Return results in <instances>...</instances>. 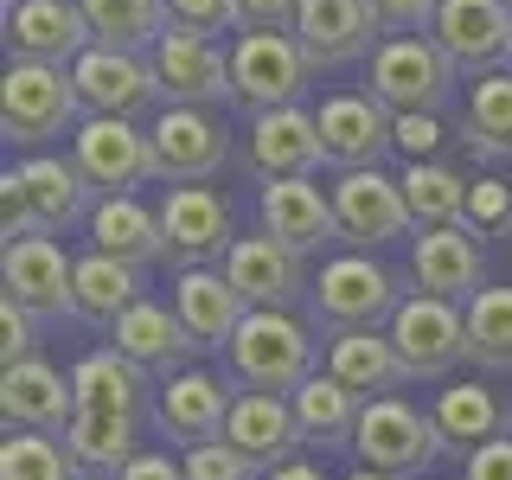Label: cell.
I'll return each instance as SVG.
<instances>
[{
  "label": "cell",
  "instance_id": "obj_1",
  "mask_svg": "<svg viewBox=\"0 0 512 480\" xmlns=\"http://www.w3.org/2000/svg\"><path fill=\"white\" fill-rule=\"evenodd\" d=\"M231 372L250 391H301L314 378V340L288 308H250L244 327L231 333Z\"/></svg>",
  "mask_w": 512,
  "mask_h": 480
},
{
  "label": "cell",
  "instance_id": "obj_2",
  "mask_svg": "<svg viewBox=\"0 0 512 480\" xmlns=\"http://www.w3.org/2000/svg\"><path fill=\"white\" fill-rule=\"evenodd\" d=\"M84 96H77V77L64 64H39V58H13L7 77H0V122H7L13 141L39 148V141L64 135L77 122Z\"/></svg>",
  "mask_w": 512,
  "mask_h": 480
},
{
  "label": "cell",
  "instance_id": "obj_3",
  "mask_svg": "<svg viewBox=\"0 0 512 480\" xmlns=\"http://www.w3.org/2000/svg\"><path fill=\"white\" fill-rule=\"evenodd\" d=\"M455 90V58L436 39H416V32H391L372 52V96L391 116H416V109H436Z\"/></svg>",
  "mask_w": 512,
  "mask_h": 480
},
{
  "label": "cell",
  "instance_id": "obj_4",
  "mask_svg": "<svg viewBox=\"0 0 512 480\" xmlns=\"http://www.w3.org/2000/svg\"><path fill=\"white\" fill-rule=\"evenodd\" d=\"M442 429L436 416L410 410L404 397H372V404L359 410V429H352V455H359V468H378V474H423L429 461L442 455Z\"/></svg>",
  "mask_w": 512,
  "mask_h": 480
},
{
  "label": "cell",
  "instance_id": "obj_5",
  "mask_svg": "<svg viewBox=\"0 0 512 480\" xmlns=\"http://www.w3.org/2000/svg\"><path fill=\"white\" fill-rule=\"evenodd\" d=\"M308 52H301L295 26H244L231 45V84L250 109H282L308 90Z\"/></svg>",
  "mask_w": 512,
  "mask_h": 480
},
{
  "label": "cell",
  "instance_id": "obj_6",
  "mask_svg": "<svg viewBox=\"0 0 512 480\" xmlns=\"http://www.w3.org/2000/svg\"><path fill=\"white\" fill-rule=\"evenodd\" d=\"M391 340L410 378H442L468 359V308H455L448 295H410L391 314Z\"/></svg>",
  "mask_w": 512,
  "mask_h": 480
},
{
  "label": "cell",
  "instance_id": "obj_7",
  "mask_svg": "<svg viewBox=\"0 0 512 480\" xmlns=\"http://www.w3.org/2000/svg\"><path fill=\"white\" fill-rule=\"evenodd\" d=\"M154 90L167 96V103H224V96H237L231 84V52H218L205 32H186V26H167L154 45Z\"/></svg>",
  "mask_w": 512,
  "mask_h": 480
},
{
  "label": "cell",
  "instance_id": "obj_8",
  "mask_svg": "<svg viewBox=\"0 0 512 480\" xmlns=\"http://www.w3.org/2000/svg\"><path fill=\"white\" fill-rule=\"evenodd\" d=\"M333 218H340V237L352 250H378L391 237H404L416 212L404 199V180H384L378 167H352L333 186Z\"/></svg>",
  "mask_w": 512,
  "mask_h": 480
},
{
  "label": "cell",
  "instance_id": "obj_9",
  "mask_svg": "<svg viewBox=\"0 0 512 480\" xmlns=\"http://www.w3.org/2000/svg\"><path fill=\"white\" fill-rule=\"evenodd\" d=\"M0 276H7V295L20 301V308H32L39 320L71 314V301H77V263H71V256H64L45 231H32V237H7Z\"/></svg>",
  "mask_w": 512,
  "mask_h": 480
},
{
  "label": "cell",
  "instance_id": "obj_10",
  "mask_svg": "<svg viewBox=\"0 0 512 480\" xmlns=\"http://www.w3.org/2000/svg\"><path fill=\"white\" fill-rule=\"evenodd\" d=\"M429 39L455 58V71H500L512 64V7L506 0H442Z\"/></svg>",
  "mask_w": 512,
  "mask_h": 480
},
{
  "label": "cell",
  "instance_id": "obj_11",
  "mask_svg": "<svg viewBox=\"0 0 512 480\" xmlns=\"http://www.w3.org/2000/svg\"><path fill=\"white\" fill-rule=\"evenodd\" d=\"M77 167L96 192H135L141 180H154V141L148 128H135L128 116H90L77 128Z\"/></svg>",
  "mask_w": 512,
  "mask_h": 480
},
{
  "label": "cell",
  "instance_id": "obj_12",
  "mask_svg": "<svg viewBox=\"0 0 512 480\" xmlns=\"http://www.w3.org/2000/svg\"><path fill=\"white\" fill-rule=\"evenodd\" d=\"M314 314L327 327H372L397 314V276L372 256H333L314 282Z\"/></svg>",
  "mask_w": 512,
  "mask_h": 480
},
{
  "label": "cell",
  "instance_id": "obj_13",
  "mask_svg": "<svg viewBox=\"0 0 512 480\" xmlns=\"http://www.w3.org/2000/svg\"><path fill=\"white\" fill-rule=\"evenodd\" d=\"M160 231H167V256L180 269L218 263V256L237 244V237H231V205H224L212 186H199V180H186V186L167 192V205H160Z\"/></svg>",
  "mask_w": 512,
  "mask_h": 480
},
{
  "label": "cell",
  "instance_id": "obj_14",
  "mask_svg": "<svg viewBox=\"0 0 512 480\" xmlns=\"http://www.w3.org/2000/svg\"><path fill=\"white\" fill-rule=\"evenodd\" d=\"M148 141H154V180L186 186V180H212V173L224 167V128L205 116V109H192V103L160 109Z\"/></svg>",
  "mask_w": 512,
  "mask_h": 480
},
{
  "label": "cell",
  "instance_id": "obj_15",
  "mask_svg": "<svg viewBox=\"0 0 512 480\" xmlns=\"http://www.w3.org/2000/svg\"><path fill=\"white\" fill-rule=\"evenodd\" d=\"M320 148L340 173L378 167L384 148H397V116L378 96H327L320 103Z\"/></svg>",
  "mask_w": 512,
  "mask_h": 480
},
{
  "label": "cell",
  "instance_id": "obj_16",
  "mask_svg": "<svg viewBox=\"0 0 512 480\" xmlns=\"http://www.w3.org/2000/svg\"><path fill=\"white\" fill-rule=\"evenodd\" d=\"M71 77H77V96H84L90 116H135L154 90V64L141 52H116V45H84L71 58Z\"/></svg>",
  "mask_w": 512,
  "mask_h": 480
},
{
  "label": "cell",
  "instance_id": "obj_17",
  "mask_svg": "<svg viewBox=\"0 0 512 480\" xmlns=\"http://www.w3.org/2000/svg\"><path fill=\"white\" fill-rule=\"evenodd\" d=\"M372 32H384L372 0H301V13H295V39H301L314 71L365 58L372 52Z\"/></svg>",
  "mask_w": 512,
  "mask_h": 480
},
{
  "label": "cell",
  "instance_id": "obj_18",
  "mask_svg": "<svg viewBox=\"0 0 512 480\" xmlns=\"http://www.w3.org/2000/svg\"><path fill=\"white\" fill-rule=\"evenodd\" d=\"M7 45H13V58L71 64L96 39H90V20L77 0H7Z\"/></svg>",
  "mask_w": 512,
  "mask_h": 480
},
{
  "label": "cell",
  "instance_id": "obj_19",
  "mask_svg": "<svg viewBox=\"0 0 512 480\" xmlns=\"http://www.w3.org/2000/svg\"><path fill=\"white\" fill-rule=\"evenodd\" d=\"M410 276L423 295H448V301H474L480 295V231L468 218L461 224H429L410 250Z\"/></svg>",
  "mask_w": 512,
  "mask_h": 480
},
{
  "label": "cell",
  "instance_id": "obj_20",
  "mask_svg": "<svg viewBox=\"0 0 512 480\" xmlns=\"http://www.w3.org/2000/svg\"><path fill=\"white\" fill-rule=\"evenodd\" d=\"M173 314L192 333V346H231V333L244 327L250 301L224 269L199 263V269H180V282H173Z\"/></svg>",
  "mask_w": 512,
  "mask_h": 480
},
{
  "label": "cell",
  "instance_id": "obj_21",
  "mask_svg": "<svg viewBox=\"0 0 512 480\" xmlns=\"http://www.w3.org/2000/svg\"><path fill=\"white\" fill-rule=\"evenodd\" d=\"M314 160H327V148H320V116H308L301 103L256 109L250 167L263 173V180H295V173H314Z\"/></svg>",
  "mask_w": 512,
  "mask_h": 480
},
{
  "label": "cell",
  "instance_id": "obj_22",
  "mask_svg": "<svg viewBox=\"0 0 512 480\" xmlns=\"http://www.w3.org/2000/svg\"><path fill=\"white\" fill-rule=\"evenodd\" d=\"M263 231L282 237L288 250L314 256L320 244H333V237H340L333 192H320L308 173H295V180H269V186H263Z\"/></svg>",
  "mask_w": 512,
  "mask_h": 480
},
{
  "label": "cell",
  "instance_id": "obj_23",
  "mask_svg": "<svg viewBox=\"0 0 512 480\" xmlns=\"http://www.w3.org/2000/svg\"><path fill=\"white\" fill-rule=\"evenodd\" d=\"M224 276L244 288L250 308H288L301 295V250H288L282 237L256 231V237H237L224 250Z\"/></svg>",
  "mask_w": 512,
  "mask_h": 480
},
{
  "label": "cell",
  "instance_id": "obj_24",
  "mask_svg": "<svg viewBox=\"0 0 512 480\" xmlns=\"http://www.w3.org/2000/svg\"><path fill=\"white\" fill-rule=\"evenodd\" d=\"M224 442H237L256 468H282V461H295L301 448V423H295V404H282L276 391H244L224 416Z\"/></svg>",
  "mask_w": 512,
  "mask_h": 480
},
{
  "label": "cell",
  "instance_id": "obj_25",
  "mask_svg": "<svg viewBox=\"0 0 512 480\" xmlns=\"http://www.w3.org/2000/svg\"><path fill=\"white\" fill-rule=\"evenodd\" d=\"M237 397L224 391V384L212 372H173L167 378V391H160V404H154V423L167 429L173 442H212L224 436V416H231Z\"/></svg>",
  "mask_w": 512,
  "mask_h": 480
},
{
  "label": "cell",
  "instance_id": "obj_26",
  "mask_svg": "<svg viewBox=\"0 0 512 480\" xmlns=\"http://www.w3.org/2000/svg\"><path fill=\"white\" fill-rule=\"evenodd\" d=\"M327 372L346 384V391H359L365 404L372 397H391L397 384H404V359H397V340L391 333H372V327H340V340L327 346Z\"/></svg>",
  "mask_w": 512,
  "mask_h": 480
},
{
  "label": "cell",
  "instance_id": "obj_27",
  "mask_svg": "<svg viewBox=\"0 0 512 480\" xmlns=\"http://www.w3.org/2000/svg\"><path fill=\"white\" fill-rule=\"evenodd\" d=\"M0 410H7V423H20V429H64L77 416V391L45 359H20V365H7V378H0Z\"/></svg>",
  "mask_w": 512,
  "mask_h": 480
},
{
  "label": "cell",
  "instance_id": "obj_28",
  "mask_svg": "<svg viewBox=\"0 0 512 480\" xmlns=\"http://www.w3.org/2000/svg\"><path fill=\"white\" fill-rule=\"evenodd\" d=\"M90 237H96V250L122 256V263H135V269H148V263L167 256L160 212H148L135 192H103V205L90 212Z\"/></svg>",
  "mask_w": 512,
  "mask_h": 480
},
{
  "label": "cell",
  "instance_id": "obj_29",
  "mask_svg": "<svg viewBox=\"0 0 512 480\" xmlns=\"http://www.w3.org/2000/svg\"><path fill=\"white\" fill-rule=\"evenodd\" d=\"M109 346L122 352V359H135L141 372H160V365H180L192 352V333L180 327V314L160 308V301H135V308H122L109 320Z\"/></svg>",
  "mask_w": 512,
  "mask_h": 480
},
{
  "label": "cell",
  "instance_id": "obj_30",
  "mask_svg": "<svg viewBox=\"0 0 512 480\" xmlns=\"http://www.w3.org/2000/svg\"><path fill=\"white\" fill-rule=\"evenodd\" d=\"M13 173H20V186H26V205H32V218H39V231L71 224L77 212H84V199H90V180H84V167H77V160L32 154L26 167H13Z\"/></svg>",
  "mask_w": 512,
  "mask_h": 480
},
{
  "label": "cell",
  "instance_id": "obj_31",
  "mask_svg": "<svg viewBox=\"0 0 512 480\" xmlns=\"http://www.w3.org/2000/svg\"><path fill=\"white\" fill-rule=\"evenodd\" d=\"M288 404H295V423H301V442H320V448H333V442H352V429H359V410H365V397L359 391H346L333 372H314L301 391H288Z\"/></svg>",
  "mask_w": 512,
  "mask_h": 480
},
{
  "label": "cell",
  "instance_id": "obj_32",
  "mask_svg": "<svg viewBox=\"0 0 512 480\" xmlns=\"http://www.w3.org/2000/svg\"><path fill=\"white\" fill-rule=\"evenodd\" d=\"M90 20L96 45H116V52H154L160 32L173 26L167 0H77Z\"/></svg>",
  "mask_w": 512,
  "mask_h": 480
},
{
  "label": "cell",
  "instance_id": "obj_33",
  "mask_svg": "<svg viewBox=\"0 0 512 480\" xmlns=\"http://www.w3.org/2000/svg\"><path fill=\"white\" fill-rule=\"evenodd\" d=\"M64 448L84 474H122L135 455V416H109V410H77L64 423Z\"/></svg>",
  "mask_w": 512,
  "mask_h": 480
},
{
  "label": "cell",
  "instance_id": "obj_34",
  "mask_svg": "<svg viewBox=\"0 0 512 480\" xmlns=\"http://www.w3.org/2000/svg\"><path fill=\"white\" fill-rule=\"evenodd\" d=\"M141 301V269L122 263V256L109 250H90L84 263H77V301L71 314L77 320H116L122 308H135Z\"/></svg>",
  "mask_w": 512,
  "mask_h": 480
},
{
  "label": "cell",
  "instance_id": "obj_35",
  "mask_svg": "<svg viewBox=\"0 0 512 480\" xmlns=\"http://www.w3.org/2000/svg\"><path fill=\"white\" fill-rule=\"evenodd\" d=\"M71 391H77V410L135 416L141 410V365L122 359L116 346H109V352H90V359L71 372Z\"/></svg>",
  "mask_w": 512,
  "mask_h": 480
},
{
  "label": "cell",
  "instance_id": "obj_36",
  "mask_svg": "<svg viewBox=\"0 0 512 480\" xmlns=\"http://www.w3.org/2000/svg\"><path fill=\"white\" fill-rule=\"evenodd\" d=\"M436 429H442V442L448 448H480V442H493L506 429V410H500V397L493 391H480V384H448V391L436 397Z\"/></svg>",
  "mask_w": 512,
  "mask_h": 480
},
{
  "label": "cell",
  "instance_id": "obj_37",
  "mask_svg": "<svg viewBox=\"0 0 512 480\" xmlns=\"http://www.w3.org/2000/svg\"><path fill=\"white\" fill-rule=\"evenodd\" d=\"M468 148L487 160H512V71H480L468 96Z\"/></svg>",
  "mask_w": 512,
  "mask_h": 480
},
{
  "label": "cell",
  "instance_id": "obj_38",
  "mask_svg": "<svg viewBox=\"0 0 512 480\" xmlns=\"http://www.w3.org/2000/svg\"><path fill=\"white\" fill-rule=\"evenodd\" d=\"M468 180H461L455 167H442V160H410V173H404V199H410V212L416 224H461L468 218Z\"/></svg>",
  "mask_w": 512,
  "mask_h": 480
},
{
  "label": "cell",
  "instance_id": "obj_39",
  "mask_svg": "<svg viewBox=\"0 0 512 480\" xmlns=\"http://www.w3.org/2000/svg\"><path fill=\"white\" fill-rule=\"evenodd\" d=\"M468 359L480 372H512V288H480L468 301Z\"/></svg>",
  "mask_w": 512,
  "mask_h": 480
},
{
  "label": "cell",
  "instance_id": "obj_40",
  "mask_svg": "<svg viewBox=\"0 0 512 480\" xmlns=\"http://www.w3.org/2000/svg\"><path fill=\"white\" fill-rule=\"evenodd\" d=\"M71 448H58L45 429H20L0 442V480H71Z\"/></svg>",
  "mask_w": 512,
  "mask_h": 480
},
{
  "label": "cell",
  "instance_id": "obj_41",
  "mask_svg": "<svg viewBox=\"0 0 512 480\" xmlns=\"http://www.w3.org/2000/svg\"><path fill=\"white\" fill-rule=\"evenodd\" d=\"M186 474H192V480H256L263 468H256V461H250L237 442L212 436V442H192V448H186Z\"/></svg>",
  "mask_w": 512,
  "mask_h": 480
},
{
  "label": "cell",
  "instance_id": "obj_42",
  "mask_svg": "<svg viewBox=\"0 0 512 480\" xmlns=\"http://www.w3.org/2000/svg\"><path fill=\"white\" fill-rule=\"evenodd\" d=\"M468 224H474V231H512V186L506 180H474Z\"/></svg>",
  "mask_w": 512,
  "mask_h": 480
},
{
  "label": "cell",
  "instance_id": "obj_43",
  "mask_svg": "<svg viewBox=\"0 0 512 480\" xmlns=\"http://www.w3.org/2000/svg\"><path fill=\"white\" fill-rule=\"evenodd\" d=\"M167 13H173V26H186V32H224V26H244L237 20V0H167Z\"/></svg>",
  "mask_w": 512,
  "mask_h": 480
},
{
  "label": "cell",
  "instance_id": "obj_44",
  "mask_svg": "<svg viewBox=\"0 0 512 480\" xmlns=\"http://www.w3.org/2000/svg\"><path fill=\"white\" fill-rule=\"evenodd\" d=\"M32 320H39V314H32V308H20V301H0V359H7V365H20V359H32V346H39V340H32Z\"/></svg>",
  "mask_w": 512,
  "mask_h": 480
},
{
  "label": "cell",
  "instance_id": "obj_45",
  "mask_svg": "<svg viewBox=\"0 0 512 480\" xmlns=\"http://www.w3.org/2000/svg\"><path fill=\"white\" fill-rule=\"evenodd\" d=\"M436 7H442V0H372V13H378L384 32H423V26H436Z\"/></svg>",
  "mask_w": 512,
  "mask_h": 480
},
{
  "label": "cell",
  "instance_id": "obj_46",
  "mask_svg": "<svg viewBox=\"0 0 512 480\" xmlns=\"http://www.w3.org/2000/svg\"><path fill=\"white\" fill-rule=\"evenodd\" d=\"M397 148H404L410 160H436V148H442V122L429 116V109H416V116H397Z\"/></svg>",
  "mask_w": 512,
  "mask_h": 480
},
{
  "label": "cell",
  "instance_id": "obj_47",
  "mask_svg": "<svg viewBox=\"0 0 512 480\" xmlns=\"http://www.w3.org/2000/svg\"><path fill=\"white\" fill-rule=\"evenodd\" d=\"M461 480H512V436H493L468 448V468H461Z\"/></svg>",
  "mask_w": 512,
  "mask_h": 480
},
{
  "label": "cell",
  "instance_id": "obj_48",
  "mask_svg": "<svg viewBox=\"0 0 512 480\" xmlns=\"http://www.w3.org/2000/svg\"><path fill=\"white\" fill-rule=\"evenodd\" d=\"M0 224H7V237H32V231H39V218H32V205H26L20 173H7V180H0Z\"/></svg>",
  "mask_w": 512,
  "mask_h": 480
},
{
  "label": "cell",
  "instance_id": "obj_49",
  "mask_svg": "<svg viewBox=\"0 0 512 480\" xmlns=\"http://www.w3.org/2000/svg\"><path fill=\"white\" fill-rule=\"evenodd\" d=\"M116 480H192V474H186V461H173V455H154V448L141 455V448H135Z\"/></svg>",
  "mask_w": 512,
  "mask_h": 480
},
{
  "label": "cell",
  "instance_id": "obj_50",
  "mask_svg": "<svg viewBox=\"0 0 512 480\" xmlns=\"http://www.w3.org/2000/svg\"><path fill=\"white\" fill-rule=\"evenodd\" d=\"M301 0H237V20L244 26H295Z\"/></svg>",
  "mask_w": 512,
  "mask_h": 480
},
{
  "label": "cell",
  "instance_id": "obj_51",
  "mask_svg": "<svg viewBox=\"0 0 512 480\" xmlns=\"http://www.w3.org/2000/svg\"><path fill=\"white\" fill-rule=\"evenodd\" d=\"M269 480H327V474L314 461H282V468H269Z\"/></svg>",
  "mask_w": 512,
  "mask_h": 480
},
{
  "label": "cell",
  "instance_id": "obj_52",
  "mask_svg": "<svg viewBox=\"0 0 512 480\" xmlns=\"http://www.w3.org/2000/svg\"><path fill=\"white\" fill-rule=\"evenodd\" d=\"M352 480H397V474H378V468H359V474H352Z\"/></svg>",
  "mask_w": 512,
  "mask_h": 480
},
{
  "label": "cell",
  "instance_id": "obj_53",
  "mask_svg": "<svg viewBox=\"0 0 512 480\" xmlns=\"http://www.w3.org/2000/svg\"><path fill=\"white\" fill-rule=\"evenodd\" d=\"M506 7H512V0H506Z\"/></svg>",
  "mask_w": 512,
  "mask_h": 480
}]
</instances>
